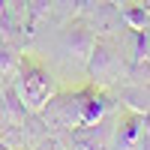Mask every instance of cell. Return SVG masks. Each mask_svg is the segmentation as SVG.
Returning <instances> with one entry per match:
<instances>
[{"label": "cell", "instance_id": "1", "mask_svg": "<svg viewBox=\"0 0 150 150\" xmlns=\"http://www.w3.org/2000/svg\"><path fill=\"white\" fill-rule=\"evenodd\" d=\"M12 87L21 96V102L27 105V111L39 114V111L48 105V99L57 93V81L54 75L48 72L45 66H39L36 60H30L27 54H21V69L12 78Z\"/></svg>", "mask_w": 150, "mask_h": 150}, {"label": "cell", "instance_id": "2", "mask_svg": "<svg viewBox=\"0 0 150 150\" xmlns=\"http://www.w3.org/2000/svg\"><path fill=\"white\" fill-rule=\"evenodd\" d=\"M87 72H90L93 78V87H114L126 78V63H123V57L114 45H111L105 36H96V45L90 57H87Z\"/></svg>", "mask_w": 150, "mask_h": 150}, {"label": "cell", "instance_id": "3", "mask_svg": "<svg viewBox=\"0 0 150 150\" xmlns=\"http://www.w3.org/2000/svg\"><path fill=\"white\" fill-rule=\"evenodd\" d=\"M84 96H87V90H78V93H54L51 99H48V105L39 111V117L45 120V126L54 129V132H72V129L81 126Z\"/></svg>", "mask_w": 150, "mask_h": 150}, {"label": "cell", "instance_id": "4", "mask_svg": "<svg viewBox=\"0 0 150 150\" xmlns=\"http://www.w3.org/2000/svg\"><path fill=\"white\" fill-rule=\"evenodd\" d=\"M60 39H63V48L69 54H75L81 63H87V57H90L93 45H96V30H93V24L87 21L84 15H75V18L66 21Z\"/></svg>", "mask_w": 150, "mask_h": 150}, {"label": "cell", "instance_id": "5", "mask_svg": "<svg viewBox=\"0 0 150 150\" xmlns=\"http://www.w3.org/2000/svg\"><path fill=\"white\" fill-rule=\"evenodd\" d=\"M111 114L99 123H90V126H78L66 132L69 135V144L81 147V150H111V141H114V126H111Z\"/></svg>", "mask_w": 150, "mask_h": 150}, {"label": "cell", "instance_id": "6", "mask_svg": "<svg viewBox=\"0 0 150 150\" xmlns=\"http://www.w3.org/2000/svg\"><path fill=\"white\" fill-rule=\"evenodd\" d=\"M111 99L102 87H87L84 96V108H81V126H90V123H99L111 114Z\"/></svg>", "mask_w": 150, "mask_h": 150}, {"label": "cell", "instance_id": "7", "mask_svg": "<svg viewBox=\"0 0 150 150\" xmlns=\"http://www.w3.org/2000/svg\"><path fill=\"white\" fill-rule=\"evenodd\" d=\"M81 15L93 24V30H96V36H111L117 27H120V9L111 3V0H96V12L90 15V12H81Z\"/></svg>", "mask_w": 150, "mask_h": 150}, {"label": "cell", "instance_id": "8", "mask_svg": "<svg viewBox=\"0 0 150 150\" xmlns=\"http://www.w3.org/2000/svg\"><path fill=\"white\" fill-rule=\"evenodd\" d=\"M141 135H144V114L129 111L114 129V144H117V150H132Z\"/></svg>", "mask_w": 150, "mask_h": 150}, {"label": "cell", "instance_id": "9", "mask_svg": "<svg viewBox=\"0 0 150 150\" xmlns=\"http://www.w3.org/2000/svg\"><path fill=\"white\" fill-rule=\"evenodd\" d=\"M18 69H21V48L0 39V78L12 81L18 75Z\"/></svg>", "mask_w": 150, "mask_h": 150}, {"label": "cell", "instance_id": "10", "mask_svg": "<svg viewBox=\"0 0 150 150\" xmlns=\"http://www.w3.org/2000/svg\"><path fill=\"white\" fill-rule=\"evenodd\" d=\"M123 24H129V30H150V9L144 3H129L120 12Z\"/></svg>", "mask_w": 150, "mask_h": 150}, {"label": "cell", "instance_id": "11", "mask_svg": "<svg viewBox=\"0 0 150 150\" xmlns=\"http://www.w3.org/2000/svg\"><path fill=\"white\" fill-rule=\"evenodd\" d=\"M84 3H87V0H51V15L69 21V18H75V15H81Z\"/></svg>", "mask_w": 150, "mask_h": 150}, {"label": "cell", "instance_id": "12", "mask_svg": "<svg viewBox=\"0 0 150 150\" xmlns=\"http://www.w3.org/2000/svg\"><path fill=\"white\" fill-rule=\"evenodd\" d=\"M27 3H30V18H33V30H36V24L51 18V0H27Z\"/></svg>", "mask_w": 150, "mask_h": 150}, {"label": "cell", "instance_id": "13", "mask_svg": "<svg viewBox=\"0 0 150 150\" xmlns=\"http://www.w3.org/2000/svg\"><path fill=\"white\" fill-rule=\"evenodd\" d=\"M30 150H69V141L63 135H45V138H39Z\"/></svg>", "mask_w": 150, "mask_h": 150}, {"label": "cell", "instance_id": "14", "mask_svg": "<svg viewBox=\"0 0 150 150\" xmlns=\"http://www.w3.org/2000/svg\"><path fill=\"white\" fill-rule=\"evenodd\" d=\"M144 132L150 135V114H144Z\"/></svg>", "mask_w": 150, "mask_h": 150}, {"label": "cell", "instance_id": "15", "mask_svg": "<svg viewBox=\"0 0 150 150\" xmlns=\"http://www.w3.org/2000/svg\"><path fill=\"white\" fill-rule=\"evenodd\" d=\"M0 150H9V147H6V144H3V141H0Z\"/></svg>", "mask_w": 150, "mask_h": 150}, {"label": "cell", "instance_id": "16", "mask_svg": "<svg viewBox=\"0 0 150 150\" xmlns=\"http://www.w3.org/2000/svg\"><path fill=\"white\" fill-rule=\"evenodd\" d=\"M69 150H81V147H75V144H69Z\"/></svg>", "mask_w": 150, "mask_h": 150}]
</instances>
